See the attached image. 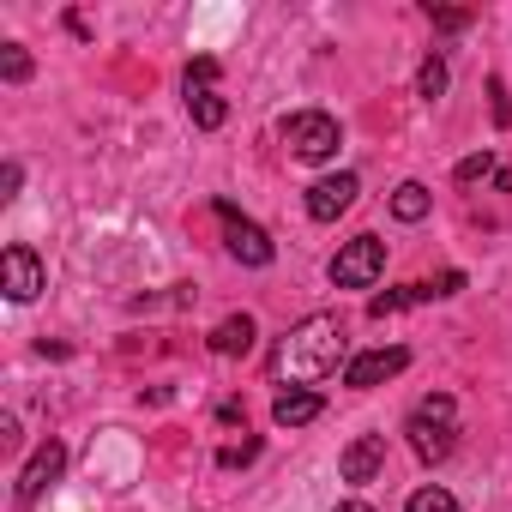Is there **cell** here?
Masks as SVG:
<instances>
[{
	"label": "cell",
	"mask_w": 512,
	"mask_h": 512,
	"mask_svg": "<svg viewBox=\"0 0 512 512\" xmlns=\"http://www.w3.org/2000/svg\"><path fill=\"white\" fill-rule=\"evenodd\" d=\"M344 350H350L344 320H338V314H308V320H296V326L284 332L272 368H278V380H290V386H314V380L338 374Z\"/></svg>",
	"instance_id": "6da1fadb"
},
{
	"label": "cell",
	"mask_w": 512,
	"mask_h": 512,
	"mask_svg": "<svg viewBox=\"0 0 512 512\" xmlns=\"http://www.w3.org/2000/svg\"><path fill=\"white\" fill-rule=\"evenodd\" d=\"M404 434H410V446H416V458H422V464L452 458V446H458V404H452L446 392H428V398L410 410Z\"/></svg>",
	"instance_id": "7a4b0ae2"
},
{
	"label": "cell",
	"mask_w": 512,
	"mask_h": 512,
	"mask_svg": "<svg viewBox=\"0 0 512 512\" xmlns=\"http://www.w3.org/2000/svg\"><path fill=\"white\" fill-rule=\"evenodd\" d=\"M380 272H386V241H380V235L344 241L338 260H332V284H338V290H368Z\"/></svg>",
	"instance_id": "3957f363"
},
{
	"label": "cell",
	"mask_w": 512,
	"mask_h": 512,
	"mask_svg": "<svg viewBox=\"0 0 512 512\" xmlns=\"http://www.w3.org/2000/svg\"><path fill=\"white\" fill-rule=\"evenodd\" d=\"M284 139H290V151H296L302 163H326V157L338 151V121H332L326 109H296V115L284 121Z\"/></svg>",
	"instance_id": "277c9868"
},
{
	"label": "cell",
	"mask_w": 512,
	"mask_h": 512,
	"mask_svg": "<svg viewBox=\"0 0 512 512\" xmlns=\"http://www.w3.org/2000/svg\"><path fill=\"white\" fill-rule=\"evenodd\" d=\"M217 223H223V241H229V253H235L241 266H272L278 247H272V235L253 223V217H241L229 199H217Z\"/></svg>",
	"instance_id": "5b68a950"
},
{
	"label": "cell",
	"mask_w": 512,
	"mask_h": 512,
	"mask_svg": "<svg viewBox=\"0 0 512 512\" xmlns=\"http://www.w3.org/2000/svg\"><path fill=\"white\" fill-rule=\"evenodd\" d=\"M404 368H410V350H404V344L362 350V356H350V362H344V386L368 392V386H386V380H392V374H404Z\"/></svg>",
	"instance_id": "8992f818"
},
{
	"label": "cell",
	"mask_w": 512,
	"mask_h": 512,
	"mask_svg": "<svg viewBox=\"0 0 512 512\" xmlns=\"http://www.w3.org/2000/svg\"><path fill=\"white\" fill-rule=\"evenodd\" d=\"M61 470H67V446H61V440H43V446L31 452V464L19 470L13 494H19V500L31 506V500H43V494H49V488L61 482Z\"/></svg>",
	"instance_id": "52a82bcc"
},
{
	"label": "cell",
	"mask_w": 512,
	"mask_h": 512,
	"mask_svg": "<svg viewBox=\"0 0 512 512\" xmlns=\"http://www.w3.org/2000/svg\"><path fill=\"white\" fill-rule=\"evenodd\" d=\"M0 278H7V296H13V302H37V296H43V284H49L43 260H37L25 241H13L7 253H0Z\"/></svg>",
	"instance_id": "ba28073f"
},
{
	"label": "cell",
	"mask_w": 512,
	"mask_h": 512,
	"mask_svg": "<svg viewBox=\"0 0 512 512\" xmlns=\"http://www.w3.org/2000/svg\"><path fill=\"white\" fill-rule=\"evenodd\" d=\"M356 193H362V181L344 169V175H320L314 187H308V217L314 223H332V217H344L350 205H356Z\"/></svg>",
	"instance_id": "9c48e42d"
},
{
	"label": "cell",
	"mask_w": 512,
	"mask_h": 512,
	"mask_svg": "<svg viewBox=\"0 0 512 512\" xmlns=\"http://www.w3.org/2000/svg\"><path fill=\"white\" fill-rule=\"evenodd\" d=\"M380 464H386V434H356V440L344 446V458H338L344 482H374Z\"/></svg>",
	"instance_id": "30bf717a"
},
{
	"label": "cell",
	"mask_w": 512,
	"mask_h": 512,
	"mask_svg": "<svg viewBox=\"0 0 512 512\" xmlns=\"http://www.w3.org/2000/svg\"><path fill=\"white\" fill-rule=\"evenodd\" d=\"M320 410H326V398H320V392H308V386H290V392H278V404H272V422H278V428H308Z\"/></svg>",
	"instance_id": "8fae6325"
},
{
	"label": "cell",
	"mask_w": 512,
	"mask_h": 512,
	"mask_svg": "<svg viewBox=\"0 0 512 512\" xmlns=\"http://www.w3.org/2000/svg\"><path fill=\"white\" fill-rule=\"evenodd\" d=\"M253 338H260V332H253V320H247V314H229V320H217V326H211V350H217V356H247V350H253Z\"/></svg>",
	"instance_id": "7c38bea8"
},
{
	"label": "cell",
	"mask_w": 512,
	"mask_h": 512,
	"mask_svg": "<svg viewBox=\"0 0 512 512\" xmlns=\"http://www.w3.org/2000/svg\"><path fill=\"white\" fill-rule=\"evenodd\" d=\"M416 302H434V284H404V290H386V296H374V302H368V320H386V314H398V308H416Z\"/></svg>",
	"instance_id": "4fadbf2b"
},
{
	"label": "cell",
	"mask_w": 512,
	"mask_h": 512,
	"mask_svg": "<svg viewBox=\"0 0 512 512\" xmlns=\"http://www.w3.org/2000/svg\"><path fill=\"white\" fill-rule=\"evenodd\" d=\"M187 115H193V127H205V133H211V127H223V121H229V103H223L217 91H187Z\"/></svg>",
	"instance_id": "5bb4252c"
},
{
	"label": "cell",
	"mask_w": 512,
	"mask_h": 512,
	"mask_svg": "<svg viewBox=\"0 0 512 512\" xmlns=\"http://www.w3.org/2000/svg\"><path fill=\"white\" fill-rule=\"evenodd\" d=\"M428 205H434V199H428V187H422V181H404V187L392 193V217H398V223H422V217H428Z\"/></svg>",
	"instance_id": "9a60e30c"
},
{
	"label": "cell",
	"mask_w": 512,
	"mask_h": 512,
	"mask_svg": "<svg viewBox=\"0 0 512 512\" xmlns=\"http://www.w3.org/2000/svg\"><path fill=\"white\" fill-rule=\"evenodd\" d=\"M416 97H422V103L446 97V61H440V55H428V61L416 67Z\"/></svg>",
	"instance_id": "2e32d148"
},
{
	"label": "cell",
	"mask_w": 512,
	"mask_h": 512,
	"mask_svg": "<svg viewBox=\"0 0 512 512\" xmlns=\"http://www.w3.org/2000/svg\"><path fill=\"white\" fill-rule=\"evenodd\" d=\"M494 175H500V169H494V157H488V151H476V157H464V163L452 169V181H458V187H476V181H494Z\"/></svg>",
	"instance_id": "e0dca14e"
},
{
	"label": "cell",
	"mask_w": 512,
	"mask_h": 512,
	"mask_svg": "<svg viewBox=\"0 0 512 512\" xmlns=\"http://www.w3.org/2000/svg\"><path fill=\"white\" fill-rule=\"evenodd\" d=\"M404 512H458V500H452V494H446V488H416V494H410V506H404Z\"/></svg>",
	"instance_id": "ac0fdd59"
},
{
	"label": "cell",
	"mask_w": 512,
	"mask_h": 512,
	"mask_svg": "<svg viewBox=\"0 0 512 512\" xmlns=\"http://www.w3.org/2000/svg\"><path fill=\"white\" fill-rule=\"evenodd\" d=\"M0 79H7V85H25L31 79V55L19 43H7V55H0Z\"/></svg>",
	"instance_id": "d6986e66"
},
{
	"label": "cell",
	"mask_w": 512,
	"mask_h": 512,
	"mask_svg": "<svg viewBox=\"0 0 512 512\" xmlns=\"http://www.w3.org/2000/svg\"><path fill=\"white\" fill-rule=\"evenodd\" d=\"M253 458H260V440H241V446H223V452H217L223 470H241V464H253Z\"/></svg>",
	"instance_id": "ffe728a7"
},
{
	"label": "cell",
	"mask_w": 512,
	"mask_h": 512,
	"mask_svg": "<svg viewBox=\"0 0 512 512\" xmlns=\"http://www.w3.org/2000/svg\"><path fill=\"white\" fill-rule=\"evenodd\" d=\"M211 79H217V61H211V55H199V61L187 67V91H211Z\"/></svg>",
	"instance_id": "44dd1931"
},
{
	"label": "cell",
	"mask_w": 512,
	"mask_h": 512,
	"mask_svg": "<svg viewBox=\"0 0 512 512\" xmlns=\"http://www.w3.org/2000/svg\"><path fill=\"white\" fill-rule=\"evenodd\" d=\"M428 19H434L440 31H464V25H470V13H458V7H428Z\"/></svg>",
	"instance_id": "7402d4cb"
},
{
	"label": "cell",
	"mask_w": 512,
	"mask_h": 512,
	"mask_svg": "<svg viewBox=\"0 0 512 512\" xmlns=\"http://www.w3.org/2000/svg\"><path fill=\"white\" fill-rule=\"evenodd\" d=\"M488 97H494V121L512 127V103H506V85H500V79H488Z\"/></svg>",
	"instance_id": "603a6c76"
},
{
	"label": "cell",
	"mask_w": 512,
	"mask_h": 512,
	"mask_svg": "<svg viewBox=\"0 0 512 512\" xmlns=\"http://www.w3.org/2000/svg\"><path fill=\"white\" fill-rule=\"evenodd\" d=\"M458 290H464V272H440L434 278V296H458Z\"/></svg>",
	"instance_id": "cb8c5ba5"
},
{
	"label": "cell",
	"mask_w": 512,
	"mask_h": 512,
	"mask_svg": "<svg viewBox=\"0 0 512 512\" xmlns=\"http://www.w3.org/2000/svg\"><path fill=\"white\" fill-rule=\"evenodd\" d=\"M217 422H229V428H235V422H241V428H247V410H241V404H235V398H229V404H217Z\"/></svg>",
	"instance_id": "d4e9b609"
},
{
	"label": "cell",
	"mask_w": 512,
	"mask_h": 512,
	"mask_svg": "<svg viewBox=\"0 0 512 512\" xmlns=\"http://www.w3.org/2000/svg\"><path fill=\"white\" fill-rule=\"evenodd\" d=\"M0 446H7V452L19 446V422H13V416H0Z\"/></svg>",
	"instance_id": "484cf974"
},
{
	"label": "cell",
	"mask_w": 512,
	"mask_h": 512,
	"mask_svg": "<svg viewBox=\"0 0 512 512\" xmlns=\"http://www.w3.org/2000/svg\"><path fill=\"white\" fill-rule=\"evenodd\" d=\"M19 181H25V169H19V163H7V175H0V187H7V199L19 193Z\"/></svg>",
	"instance_id": "4316f807"
},
{
	"label": "cell",
	"mask_w": 512,
	"mask_h": 512,
	"mask_svg": "<svg viewBox=\"0 0 512 512\" xmlns=\"http://www.w3.org/2000/svg\"><path fill=\"white\" fill-rule=\"evenodd\" d=\"M338 512H374V506H368V500H344Z\"/></svg>",
	"instance_id": "83f0119b"
}]
</instances>
